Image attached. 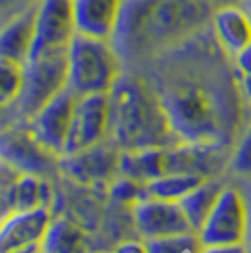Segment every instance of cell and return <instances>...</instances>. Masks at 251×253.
Masks as SVG:
<instances>
[{"mask_svg": "<svg viewBox=\"0 0 251 253\" xmlns=\"http://www.w3.org/2000/svg\"><path fill=\"white\" fill-rule=\"evenodd\" d=\"M66 51L34 55L23 64L21 95L15 102V112L21 119H31L47 100L66 89Z\"/></svg>", "mask_w": 251, "mask_h": 253, "instance_id": "5b68a950", "label": "cell"}, {"mask_svg": "<svg viewBox=\"0 0 251 253\" xmlns=\"http://www.w3.org/2000/svg\"><path fill=\"white\" fill-rule=\"evenodd\" d=\"M144 242H146L147 253H197L202 246L199 234L195 231L147 238Z\"/></svg>", "mask_w": 251, "mask_h": 253, "instance_id": "7402d4cb", "label": "cell"}, {"mask_svg": "<svg viewBox=\"0 0 251 253\" xmlns=\"http://www.w3.org/2000/svg\"><path fill=\"white\" fill-rule=\"evenodd\" d=\"M197 253H251V244H211V246H200Z\"/></svg>", "mask_w": 251, "mask_h": 253, "instance_id": "f1b7e54d", "label": "cell"}, {"mask_svg": "<svg viewBox=\"0 0 251 253\" xmlns=\"http://www.w3.org/2000/svg\"><path fill=\"white\" fill-rule=\"evenodd\" d=\"M230 61L238 76H251V42L246 43L236 55H232Z\"/></svg>", "mask_w": 251, "mask_h": 253, "instance_id": "83f0119b", "label": "cell"}, {"mask_svg": "<svg viewBox=\"0 0 251 253\" xmlns=\"http://www.w3.org/2000/svg\"><path fill=\"white\" fill-rule=\"evenodd\" d=\"M208 0H125L112 43L126 70L151 64L209 23Z\"/></svg>", "mask_w": 251, "mask_h": 253, "instance_id": "7a4b0ae2", "label": "cell"}, {"mask_svg": "<svg viewBox=\"0 0 251 253\" xmlns=\"http://www.w3.org/2000/svg\"><path fill=\"white\" fill-rule=\"evenodd\" d=\"M121 149L110 138L78 153L59 157V172L85 187H104L119 176Z\"/></svg>", "mask_w": 251, "mask_h": 253, "instance_id": "ba28073f", "label": "cell"}, {"mask_svg": "<svg viewBox=\"0 0 251 253\" xmlns=\"http://www.w3.org/2000/svg\"><path fill=\"white\" fill-rule=\"evenodd\" d=\"M246 201H248V213H250V227H248V242H251V201L246 197Z\"/></svg>", "mask_w": 251, "mask_h": 253, "instance_id": "836d02e7", "label": "cell"}, {"mask_svg": "<svg viewBox=\"0 0 251 253\" xmlns=\"http://www.w3.org/2000/svg\"><path fill=\"white\" fill-rule=\"evenodd\" d=\"M149 66V64H147ZM178 142L234 148L251 108L240 95L229 55L206 27L151 63L147 72Z\"/></svg>", "mask_w": 251, "mask_h": 253, "instance_id": "6da1fadb", "label": "cell"}, {"mask_svg": "<svg viewBox=\"0 0 251 253\" xmlns=\"http://www.w3.org/2000/svg\"><path fill=\"white\" fill-rule=\"evenodd\" d=\"M125 70L112 40L76 34L66 47V87L74 95L110 93Z\"/></svg>", "mask_w": 251, "mask_h": 253, "instance_id": "277c9868", "label": "cell"}, {"mask_svg": "<svg viewBox=\"0 0 251 253\" xmlns=\"http://www.w3.org/2000/svg\"><path fill=\"white\" fill-rule=\"evenodd\" d=\"M108 134H110V95L96 93V95L78 96L63 155L78 153L98 142H104Z\"/></svg>", "mask_w": 251, "mask_h": 253, "instance_id": "9c48e42d", "label": "cell"}, {"mask_svg": "<svg viewBox=\"0 0 251 253\" xmlns=\"http://www.w3.org/2000/svg\"><path fill=\"white\" fill-rule=\"evenodd\" d=\"M223 185L225 183L219 178H206L193 191H189L181 201H178L179 208H181L189 227H191V231H200V227L204 225L208 213L211 211L213 204L217 201Z\"/></svg>", "mask_w": 251, "mask_h": 253, "instance_id": "ac0fdd59", "label": "cell"}, {"mask_svg": "<svg viewBox=\"0 0 251 253\" xmlns=\"http://www.w3.org/2000/svg\"><path fill=\"white\" fill-rule=\"evenodd\" d=\"M76 98H78V95H74L66 87L59 95L53 96L51 100H47L31 119H27L34 136L38 138L51 153L59 155V157L64 151L66 136H68L70 123H72Z\"/></svg>", "mask_w": 251, "mask_h": 253, "instance_id": "8fae6325", "label": "cell"}, {"mask_svg": "<svg viewBox=\"0 0 251 253\" xmlns=\"http://www.w3.org/2000/svg\"><path fill=\"white\" fill-rule=\"evenodd\" d=\"M114 253H147L144 240H123L114 248Z\"/></svg>", "mask_w": 251, "mask_h": 253, "instance_id": "f546056e", "label": "cell"}, {"mask_svg": "<svg viewBox=\"0 0 251 253\" xmlns=\"http://www.w3.org/2000/svg\"><path fill=\"white\" fill-rule=\"evenodd\" d=\"M209 34L225 55H236L251 42V15L244 4H227L211 10L208 23Z\"/></svg>", "mask_w": 251, "mask_h": 253, "instance_id": "5bb4252c", "label": "cell"}, {"mask_svg": "<svg viewBox=\"0 0 251 253\" xmlns=\"http://www.w3.org/2000/svg\"><path fill=\"white\" fill-rule=\"evenodd\" d=\"M211 4V8H217V6H227V4H244V0H208Z\"/></svg>", "mask_w": 251, "mask_h": 253, "instance_id": "d6a6232c", "label": "cell"}, {"mask_svg": "<svg viewBox=\"0 0 251 253\" xmlns=\"http://www.w3.org/2000/svg\"><path fill=\"white\" fill-rule=\"evenodd\" d=\"M74 36L72 0H38L34 4V43L31 57L66 51Z\"/></svg>", "mask_w": 251, "mask_h": 253, "instance_id": "30bf717a", "label": "cell"}, {"mask_svg": "<svg viewBox=\"0 0 251 253\" xmlns=\"http://www.w3.org/2000/svg\"><path fill=\"white\" fill-rule=\"evenodd\" d=\"M0 161L19 174L49 178L53 172H59V155L51 153L34 136L27 119H19L0 130Z\"/></svg>", "mask_w": 251, "mask_h": 253, "instance_id": "8992f818", "label": "cell"}, {"mask_svg": "<svg viewBox=\"0 0 251 253\" xmlns=\"http://www.w3.org/2000/svg\"><path fill=\"white\" fill-rule=\"evenodd\" d=\"M34 43V6L0 27V59L25 64Z\"/></svg>", "mask_w": 251, "mask_h": 253, "instance_id": "2e32d148", "label": "cell"}, {"mask_svg": "<svg viewBox=\"0 0 251 253\" xmlns=\"http://www.w3.org/2000/svg\"><path fill=\"white\" fill-rule=\"evenodd\" d=\"M244 8L248 10V13L251 15V0H244Z\"/></svg>", "mask_w": 251, "mask_h": 253, "instance_id": "e575fe53", "label": "cell"}, {"mask_svg": "<svg viewBox=\"0 0 251 253\" xmlns=\"http://www.w3.org/2000/svg\"><path fill=\"white\" fill-rule=\"evenodd\" d=\"M229 169L240 178H251V119L232 148Z\"/></svg>", "mask_w": 251, "mask_h": 253, "instance_id": "d4e9b609", "label": "cell"}, {"mask_svg": "<svg viewBox=\"0 0 251 253\" xmlns=\"http://www.w3.org/2000/svg\"><path fill=\"white\" fill-rule=\"evenodd\" d=\"M248 227L250 213L244 191L234 183H225L213 208L197 234L202 246L238 244L248 242Z\"/></svg>", "mask_w": 251, "mask_h": 253, "instance_id": "52a82bcc", "label": "cell"}, {"mask_svg": "<svg viewBox=\"0 0 251 253\" xmlns=\"http://www.w3.org/2000/svg\"><path fill=\"white\" fill-rule=\"evenodd\" d=\"M82 238L84 234L74 223L53 217L42 240V253H80Z\"/></svg>", "mask_w": 251, "mask_h": 253, "instance_id": "44dd1931", "label": "cell"}, {"mask_svg": "<svg viewBox=\"0 0 251 253\" xmlns=\"http://www.w3.org/2000/svg\"><path fill=\"white\" fill-rule=\"evenodd\" d=\"M19 172L0 161V221L13 211V183Z\"/></svg>", "mask_w": 251, "mask_h": 253, "instance_id": "484cf974", "label": "cell"}, {"mask_svg": "<svg viewBox=\"0 0 251 253\" xmlns=\"http://www.w3.org/2000/svg\"><path fill=\"white\" fill-rule=\"evenodd\" d=\"M38 0H0V27L23 11L31 10Z\"/></svg>", "mask_w": 251, "mask_h": 253, "instance_id": "4316f807", "label": "cell"}, {"mask_svg": "<svg viewBox=\"0 0 251 253\" xmlns=\"http://www.w3.org/2000/svg\"><path fill=\"white\" fill-rule=\"evenodd\" d=\"M130 217L144 240L191 231L178 202L147 197L130 206Z\"/></svg>", "mask_w": 251, "mask_h": 253, "instance_id": "7c38bea8", "label": "cell"}, {"mask_svg": "<svg viewBox=\"0 0 251 253\" xmlns=\"http://www.w3.org/2000/svg\"><path fill=\"white\" fill-rule=\"evenodd\" d=\"M110 95V134L121 149L168 148L178 144L157 89L146 74L125 70Z\"/></svg>", "mask_w": 251, "mask_h": 253, "instance_id": "3957f363", "label": "cell"}, {"mask_svg": "<svg viewBox=\"0 0 251 253\" xmlns=\"http://www.w3.org/2000/svg\"><path fill=\"white\" fill-rule=\"evenodd\" d=\"M125 0H72L76 34L112 40Z\"/></svg>", "mask_w": 251, "mask_h": 253, "instance_id": "9a60e30c", "label": "cell"}, {"mask_svg": "<svg viewBox=\"0 0 251 253\" xmlns=\"http://www.w3.org/2000/svg\"><path fill=\"white\" fill-rule=\"evenodd\" d=\"M106 197L112 202H115V204H121V206H134L136 202L147 199L146 183L119 174V176L108 185Z\"/></svg>", "mask_w": 251, "mask_h": 253, "instance_id": "cb8c5ba5", "label": "cell"}, {"mask_svg": "<svg viewBox=\"0 0 251 253\" xmlns=\"http://www.w3.org/2000/svg\"><path fill=\"white\" fill-rule=\"evenodd\" d=\"M206 178L197 174H181V172H170L163 174L157 179L146 183L147 197L161 199V201L178 202L181 201L189 191H193L199 183H202Z\"/></svg>", "mask_w": 251, "mask_h": 253, "instance_id": "ffe728a7", "label": "cell"}, {"mask_svg": "<svg viewBox=\"0 0 251 253\" xmlns=\"http://www.w3.org/2000/svg\"><path fill=\"white\" fill-rule=\"evenodd\" d=\"M23 87V64L0 59V108L17 102Z\"/></svg>", "mask_w": 251, "mask_h": 253, "instance_id": "603a6c76", "label": "cell"}, {"mask_svg": "<svg viewBox=\"0 0 251 253\" xmlns=\"http://www.w3.org/2000/svg\"><path fill=\"white\" fill-rule=\"evenodd\" d=\"M10 253H42V244H31V246L13 250V252H10Z\"/></svg>", "mask_w": 251, "mask_h": 253, "instance_id": "1f68e13d", "label": "cell"}, {"mask_svg": "<svg viewBox=\"0 0 251 253\" xmlns=\"http://www.w3.org/2000/svg\"><path fill=\"white\" fill-rule=\"evenodd\" d=\"M53 221L49 208L11 211L0 221V253H10L31 244H42Z\"/></svg>", "mask_w": 251, "mask_h": 253, "instance_id": "4fadbf2b", "label": "cell"}, {"mask_svg": "<svg viewBox=\"0 0 251 253\" xmlns=\"http://www.w3.org/2000/svg\"><path fill=\"white\" fill-rule=\"evenodd\" d=\"M238 89H240L244 102L251 108V76H238Z\"/></svg>", "mask_w": 251, "mask_h": 253, "instance_id": "4dcf8cb0", "label": "cell"}, {"mask_svg": "<svg viewBox=\"0 0 251 253\" xmlns=\"http://www.w3.org/2000/svg\"><path fill=\"white\" fill-rule=\"evenodd\" d=\"M55 201V191L49 178L36 174H19L13 183V211H27L34 208H49Z\"/></svg>", "mask_w": 251, "mask_h": 253, "instance_id": "d6986e66", "label": "cell"}, {"mask_svg": "<svg viewBox=\"0 0 251 253\" xmlns=\"http://www.w3.org/2000/svg\"><path fill=\"white\" fill-rule=\"evenodd\" d=\"M165 157L167 148L123 149L119 153V174L142 183H149L167 174Z\"/></svg>", "mask_w": 251, "mask_h": 253, "instance_id": "e0dca14e", "label": "cell"}]
</instances>
